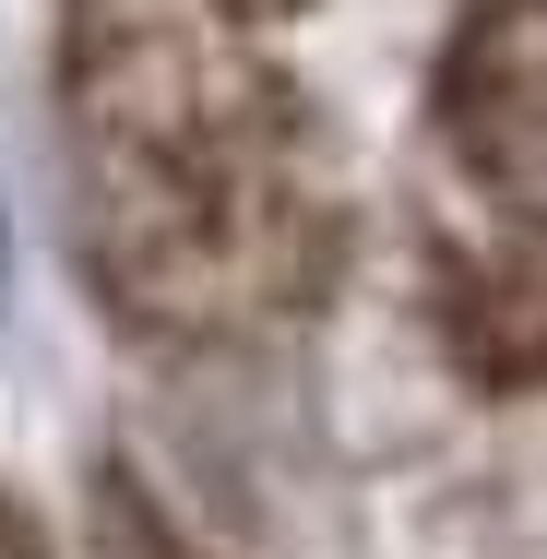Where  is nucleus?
Here are the masks:
<instances>
[{
  "label": "nucleus",
  "mask_w": 547,
  "mask_h": 559,
  "mask_svg": "<svg viewBox=\"0 0 547 559\" xmlns=\"http://www.w3.org/2000/svg\"><path fill=\"white\" fill-rule=\"evenodd\" d=\"M60 143L84 274L131 334L226 345L322 286L333 179L286 24L238 0H60Z\"/></svg>",
  "instance_id": "1"
},
{
  "label": "nucleus",
  "mask_w": 547,
  "mask_h": 559,
  "mask_svg": "<svg viewBox=\"0 0 547 559\" xmlns=\"http://www.w3.org/2000/svg\"><path fill=\"white\" fill-rule=\"evenodd\" d=\"M440 345L500 381H547V0H476L429 72V191H417Z\"/></svg>",
  "instance_id": "2"
},
{
  "label": "nucleus",
  "mask_w": 547,
  "mask_h": 559,
  "mask_svg": "<svg viewBox=\"0 0 547 559\" xmlns=\"http://www.w3.org/2000/svg\"><path fill=\"white\" fill-rule=\"evenodd\" d=\"M108 559H203V548H191L143 488H119V476H108Z\"/></svg>",
  "instance_id": "3"
},
{
  "label": "nucleus",
  "mask_w": 547,
  "mask_h": 559,
  "mask_svg": "<svg viewBox=\"0 0 547 559\" xmlns=\"http://www.w3.org/2000/svg\"><path fill=\"white\" fill-rule=\"evenodd\" d=\"M0 559H48V536L24 524V500H12V488H0Z\"/></svg>",
  "instance_id": "4"
}]
</instances>
